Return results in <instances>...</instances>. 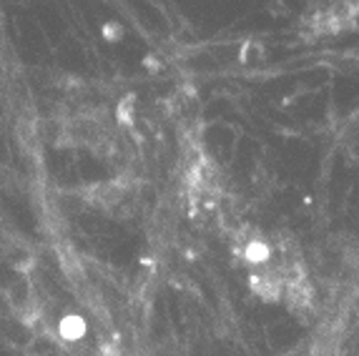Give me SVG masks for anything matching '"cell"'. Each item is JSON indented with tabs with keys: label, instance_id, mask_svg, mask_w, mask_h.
<instances>
[{
	"label": "cell",
	"instance_id": "1",
	"mask_svg": "<svg viewBox=\"0 0 359 356\" xmlns=\"http://www.w3.org/2000/svg\"><path fill=\"white\" fill-rule=\"evenodd\" d=\"M264 55H266V50H264V46H262V43H257V41H249L244 48H241V63H246V66L262 63Z\"/></svg>",
	"mask_w": 359,
	"mask_h": 356
}]
</instances>
